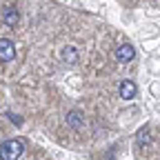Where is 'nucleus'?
I'll return each mask as SVG.
<instances>
[{"label": "nucleus", "instance_id": "obj_1", "mask_svg": "<svg viewBox=\"0 0 160 160\" xmlns=\"http://www.w3.org/2000/svg\"><path fill=\"white\" fill-rule=\"evenodd\" d=\"M25 151V145L20 140H7L0 145V158L2 160H18Z\"/></svg>", "mask_w": 160, "mask_h": 160}, {"label": "nucleus", "instance_id": "obj_2", "mask_svg": "<svg viewBox=\"0 0 160 160\" xmlns=\"http://www.w3.org/2000/svg\"><path fill=\"white\" fill-rule=\"evenodd\" d=\"M16 58V45L11 40L0 38V62H11Z\"/></svg>", "mask_w": 160, "mask_h": 160}, {"label": "nucleus", "instance_id": "obj_3", "mask_svg": "<svg viewBox=\"0 0 160 160\" xmlns=\"http://www.w3.org/2000/svg\"><path fill=\"white\" fill-rule=\"evenodd\" d=\"M133 56H136V49L131 45H120L116 49V60H118V62H131Z\"/></svg>", "mask_w": 160, "mask_h": 160}, {"label": "nucleus", "instance_id": "obj_4", "mask_svg": "<svg viewBox=\"0 0 160 160\" xmlns=\"http://www.w3.org/2000/svg\"><path fill=\"white\" fill-rule=\"evenodd\" d=\"M136 93H138V87L133 80H122L120 82V98L122 100H131V98H136Z\"/></svg>", "mask_w": 160, "mask_h": 160}, {"label": "nucleus", "instance_id": "obj_5", "mask_svg": "<svg viewBox=\"0 0 160 160\" xmlns=\"http://www.w3.org/2000/svg\"><path fill=\"white\" fill-rule=\"evenodd\" d=\"M2 20H5L9 27H13V25L18 22V9H16V7H7V9L2 11Z\"/></svg>", "mask_w": 160, "mask_h": 160}, {"label": "nucleus", "instance_id": "obj_6", "mask_svg": "<svg viewBox=\"0 0 160 160\" xmlns=\"http://www.w3.org/2000/svg\"><path fill=\"white\" fill-rule=\"evenodd\" d=\"M62 60L65 62H69V65H73V62H78V51L69 45V47H65L62 49Z\"/></svg>", "mask_w": 160, "mask_h": 160}, {"label": "nucleus", "instance_id": "obj_7", "mask_svg": "<svg viewBox=\"0 0 160 160\" xmlns=\"http://www.w3.org/2000/svg\"><path fill=\"white\" fill-rule=\"evenodd\" d=\"M67 122H69V127L78 129L80 125H82V116H80V111H69L67 113Z\"/></svg>", "mask_w": 160, "mask_h": 160}, {"label": "nucleus", "instance_id": "obj_8", "mask_svg": "<svg viewBox=\"0 0 160 160\" xmlns=\"http://www.w3.org/2000/svg\"><path fill=\"white\" fill-rule=\"evenodd\" d=\"M151 142V133H149V127H142L138 131V145L140 147H145V145H149Z\"/></svg>", "mask_w": 160, "mask_h": 160}]
</instances>
